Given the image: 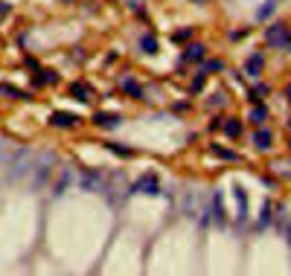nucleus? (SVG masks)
<instances>
[{
    "label": "nucleus",
    "instance_id": "obj_9",
    "mask_svg": "<svg viewBox=\"0 0 291 276\" xmlns=\"http://www.w3.org/2000/svg\"><path fill=\"white\" fill-rule=\"evenodd\" d=\"M120 87H122V93H128L131 99H143V87H140L134 79H128V76H125V79L120 81Z\"/></svg>",
    "mask_w": 291,
    "mask_h": 276
},
{
    "label": "nucleus",
    "instance_id": "obj_7",
    "mask_svg": "<svg viewBox=\"0 0 291 276\" xmlns=\"http://www.w3.org/2000/svg\"><path fill=\"white\" fill-rule=\"evenodd\" d=\"M262 67H265L262 52H254V55L245 61V70H248V76H251V79H259V76H262Z\"/></svg>",
    "mask_w": 291,
    "mask_h": 276
},
{
    "label": "nucleus",
    "instance_id": "obj_8",
    "mask_svg": "<svg viewBox=\"0 0 291 276\" xmlns=\"http://www.w3.org/2000/svg\"><path fill=\"white\" fill-rule=\"evenodd\" d=\"M140 49H143L146 55H154V52L160 49V41H157V38H154L152 32H146V35L140 38Z\"/></svg>",
    "mask_w": 291,
    "mask_h": 276
},
{
    "label": "nucleus",
    "instance_id": "obj_16",
    "mask_svg": "<svg viewBox=\"0 0 291 276\" xmlns=\"http://www.w3.org/2000/svg\"><path fill=\"white\" fill-rule=\"evenodd\" d=\"M0 96H15V99H26V93H20V90H15L12 84H0Z\"/></svg>",
    "mask_w": 291,
    "mask_h": 276
},
{
    "label": "nucleus",
    "instance_id": "obj_26",
    "mask_svg": "<svg viewBox=\"0 0 291 276\" xmlns=\"http://www.w3.org/2000/svg\"><path fill=\"white\" fill-rule=\"evenodd\" d=\"M67 3H70V0H67Z\"/></svg>",
    "mask_w": 291,
    "mask_h": 276
},
{
    "label": "nucleus",
    "instance_id": "obj_14",
    "mask_svg": "<svg viewBox=\"0 0 291 276\" xmlns=\"http://www.w3.org/2000/svg\"><path fill=\"white\" fill-rule=\"evenodd\" d=\"M251 119H254V122H257V125H262V122H265V119H268V108H265V105H262V108H259V105H257V108H254V111H251Z\"/></svg>",
    "mask_w": 291,
    "mask_h": 276
},
{
    "label": "nucleus",
    "instance_id": "obj_18",
    "mask_svg": "<svg viewBox=\"0 0 291 276\" xmlns=\"http://www.w3.org/2000/svg\"><path fill=\"white\" fill-rule=\"evenodd\" d=\"M50 81L55 84V81H58V76H55V73H50V70H41V79H38V84H50Z\"/></svg>",
    "mask_w": 291,
    "mask_h": 276
},
{
    "label": "nucleus",
    "instance_id": "obj_25",
    "mask_svg": "<svg viewBox=\"0 0 291 276\" xmlns=\"http://www.w3.org/2000/svg\"><path fill=\"white\" fill-rule=\"evenodd\" d=\"M195 3H204V0H195Z\"/></svg>",
    "mask_w": 291,
    "mask_h": 276
},
{
    "label": "nucleus",
    "instance_id": "obj_17",
    "mask_svg": "<svg viewBox=\"0 0 291 276\" xmlns=\"http://www.w3.org/2000/svg\"><path fill=\"white\" fill-rule=\"evenodd\" d=\"M222 67H224V64H222V58H210V61L204 64V76H207V73H219Z\"/></svg>",
    "mask_w": 291,
    "mask_h": 276
},
{
    "label": "nucleus",
    "instance_id": "obj_21",
    "mask_svg": "<svg viewBox=\"0 0 291 276\" xmlns=\"http://www.w3.org/2000/svg\"><path fill=\"white\" fill-rule=\"evenodd\" d=\"M213 154H219V157H224V160H233V157H236L233 151H224V148H216V146H213Z\"/></svg>",
    "mask_w": 291,
    "mask_h": 276
},
{
    "label": "nucleus",
    "instance_id": "obj_6",
    "mask_svg": "<svg viewBox=\"0 0 291 276\" xmlns=\"http://www.w3.org/2000/svg\"><path fill=\"white\" fill-rule=\"evenodd\" d=\"M233 198H236V218L239 221H245L248 218V192H245V186H233Z\"/></svg>",
    "mask_w": 291,
    "mask_h": 276
},
{
    "label": "nucleus",
    "instance_id": "obj_12",
    "mask_svg": "<svg viewBox=\"0 0 291 276\" xmlns=\"http://www.w3.org/2000/svg\"><path fill=\"white\" fill-rule=\"evenodd\" d=\"M254 146H257L259 151L271 148V131H257V134H254Z\"/></svg>",
    "mask_w": 291,
    "mask_h": 276
},
{
    "label": "nucleus",
    "instance_id": "obj_3",
    "mask_svg": "<svg viewBox=\"0 0 291 276\" xmlns=\"http://www.w3.org/2000/svg\"><path fill=\"white\" fill-rule=\"evenodd\" d=\"M50 122H52L55 128H76V125L82 122V116H79V114H70V111H52Z\"/></svg>",
    "mask_w": 291,
    "mask_h": 276
},
{
    "label": "nucleus",
    "instance_id": "obj_22",
    "mask_svg": "<svg viewBox=\"0 0 291 276\" xmlns=\"http://www.w3.org/2000/svg\"><path fill=\"white\" fill-rule=\"evenodd\" d=\"M187 38H192V29H181V32H175V41H187Z\"/></svg>",
    "mask_w": 291,
    "mask_h": 276
},
{
    "label": "nucleus",
    "instance_id": "obj_23",
    "mask_svg": "<svg viewBox=\"0 0 291 276\" xmlns=\"http://www.w3.org/2000/svg\"><path fill=\"white\" fill-rule=\"evenodd\" d=\"M201 87H204V73H201V76H198V79H195V81H192V93H198V90H201Z\"/></svg>",
    "mask_w": 291,
    "mask_h": 276
},
{
    "label": "nucleus",
    "instance_id": "obj_20",
    "mask_svg": "<svg viewBox=\"0 0 291 276\" xmlns=\"http://www.w3.org/2000/svg\"><path fill=\"white\" fill-rule=\"evenodd\" d=\"M271 15H274V3H265V6H262V9L257 12V17H259V20H265V17H271Z\"/></svg>",
    "mask_w": 291,
    "mask_h": 276
},
{
    "label": "nucleus",
    "instance_id": "obj_11",
    "mask_svg": "<svg viewBox=\"0 0 291 276\" xmlns=\"http://www.w3.org/2000/svg\"><path fill=\"white\" fill-rule=\"evenodd\" d=\"M70 93H73V96H79L82 102H93V93H90V87H87L85 81H76V84L70 87Z\"/></svg>",
    "mask_w": 291,
    "mask_h": 276
},
{
    "label": "nucleus",
    "instance_id": "obj_5",
    "mask_svg": "<svg viewBox=\"0 0 291 276\" xmlns=\"http://www.w3.org/2000/svg\"><path fill=\"white\" fill-rule=\"evenodd\" d=\"M29 163H32V157H29V151H26V148H23V151H17V157H15V163L9 166V169H12V175H9V178H12V180H17L20 175H26V172H29Z\"/></svg>",
    "mask_w": 291,
    "mask_h": 276
},
{
    "label": "nucleus",
    "instance_id": "obj_13",
    "mask_svg": "<svg viewBox=\"0 0 291 276\" xmlns=\"http://www.w3.org/2000/svg\"><path fill=\"white\" fill-rule=\"evenodd\" d=\"M222 128H224V134H227V137H233V140L242 134V122H239V119H224V125H222Z\"/></svg>",
    "mask_w": 291,
    "mask_h": 276
},
{
    "label": "nucleus",
    "instance_id": "obj_15",
    "mask_svg": "<svg viewBox=\"0 0 291 276\" xmlns=\"http://www.w3.org/2000/svg\"><path fill=\"white\" fill-rule=\"evenodd\" d=\"M213 212H216V221L222 224V221H224V207H222V195H219V192L213 195Z\"/></svg>",
    "mask_w": 291,
    "mask_h": 276
},
{
    "label": "nucleus",
    "instance_id": "obj_1",
    "mask_svg": "<svg viewBox=\"0 0 291 276\" xmlns=\"http://www.w3.org/2000/svg\"><path fill=\"white\" fill-rule=\"evenodd\" d=\"M289 38H291V29L289 26H283V23H274V26L265 29V41H268L271 47H286Z\"/></svg>",
    "mask_w": 291,
    "mask_h": 276
},
{
    "label": "nucleus",
    "instance_id": "obj_10",
    "mask_svg": "<svg viewBox=\"0 0 291 276\" xmlns=\"http://www.w3.org/2000/svg\"><path fill=\"white\" fill-rule=\"evenodd\" d=\"M204 52H207V47H204V44H189V47L184 49V61H201V58H204Z\"/></svg>",
    "mask_w": 291,
    "mask_h": 276
},
{
    "label": "nucleus",
    "instance_id": "obj_4",
    "mask_svg": "<svg viewBox=\"0 0 291 276\" xmlns=\"http://www.w3.org/2000/svg\"><path fill=\"white\" fill-rule=\"evenodd\" d=\"M120 122H122V116L114 114V111H96L93 114V125L96 128H117Z\"/></svg>",
    "mask_w": 291,
    "mask_h": 276
},
{
    "label": "nucleus",
    "instance_id": "obj_19",
    "mask_svg": "<svg viewBox=\"0 0 291 276\" xmlns=\"http://www.w3.org/2000/svg\"><path fill=\"white\" fill-rule=\"evenodd\" d=\"M108 148H111V151H114V154H122V157H131V154H134V151H131V148H122V146H120V143H108Z\"/></svg>",
    "mask_w": 291,
    "mask_h": 276
},
{
    "label": "nucleus",
    "instance_id": "obj_24",
    "mask_svg": "<svg viewBox=\"0 0 291 276\" xmlns=\"http://www.w3.org/2000/svg\"><path fill=\"white\" fill-rule=\"evenodd\" d=\"M6 12H9V3H3V0H0V15H6Z\"/></svg>",
    "mask_w": 291,
    "mask_h": 276
},
{
    "label": "nucleus",
    "instance_id": "obj_2",
    "mask_svg": "<svg viewBox=\"0 0 291 276\" xmlns=\"http://www.w3.org/2000/svg\"><path fill=\"white\" fill-rule=\"evenodd\" d=\"M131 192H137V195H160V183H157L154 175H143V178L131 186Z\"/></svg>",
    "mask_w": 291,
    "mask_h": 276
}]
</instances>
